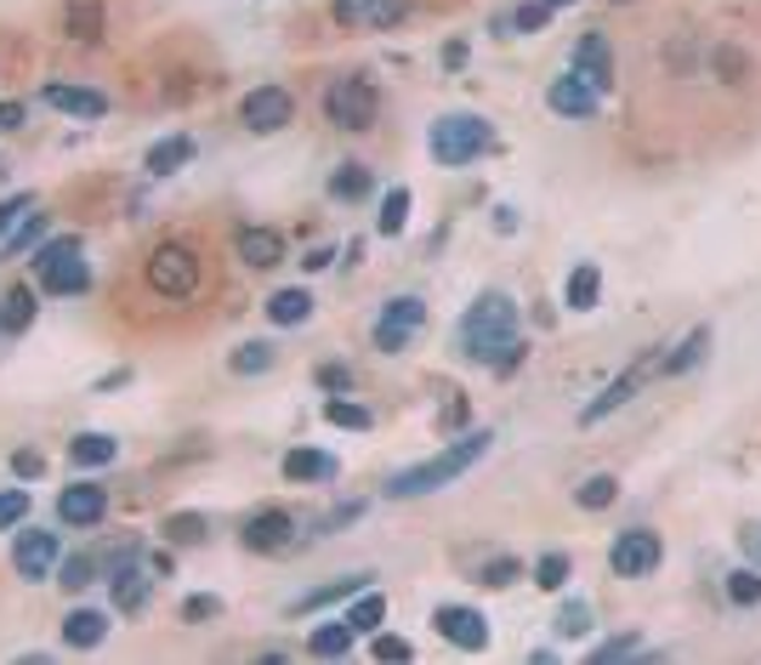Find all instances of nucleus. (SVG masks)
<instances>
[{
    "mask_svg": "<svg viewBox=\"0 0 761 665\" xmlns=\"http://www.w3.org/2000/svg\"><path fill=\"white\" fill-rule=\"evenodd\" d=\"M0 330H7V324H0Z\"/></svg>",
    "mask_w": 761,
    "mask_h": 665,
    "instance_id": "e2e57ef3",
    "label": "nucleus"
},
{
    "mask_svg": "<svg viewBox=\"0 0 761 665\" xmlns=\"http://www.w3.org/2000/svg\"><path fill=\"white\" fill-rule=\"evenodd\" d=\"M302 268H307V273H324V268H336V245H313Z\"/></svg>",
    "mask_w": 761,
    "mask_h": 665,
    "instance_id": "4d7b16f0",
    "label": "nucleus"
},
{
    "mask_svg": "<svg viewBox=\"0 0 761 665\" xmlns=\"http://www.w3.org/2000/svg\"><path fill=\"white\" fill-rule=\"evenodd\" d=\"M69 461L74 466H114L120 461V439L114 433H74L69 439Z\"/></svg>",
    "mask_w": 761,
    "mask_h": 665,
    "instance_id": "a878e982",
    "label": "nucleus"
},
{
    "mask_svg": "<svg viewBox=\"0 0 761 665\" xmlns=\"http://www.w3.org/2000/svg\"><path fill=\"white\" fill-rule=\"evenodd\" d=\"M575 74L597 91V98H602V91L613 85V46H608V34H597V29H586L580 40H575Z\"/></svg>",
    "mask_w": 761,
    "mask_h": 665,
    "instance_id": "f3484780",
    "label": "nucleus"
},
{
    "mask_svg": "<svg viewBox=\"0 0 761 665\" xmlns=\"http://www.w3.org/2000/svg\"><path fill=\"white\" fill-rule=\"evenodd\" d=\"M728 603H739V608L761 603V568H733L728 575Z\"/></svg>",
    "mask_w": 761,
    "mask_h": 665,
    "instance_id": "37998d69",
    "label": "nucleus"
},
{
    "mask_svg": "<svg viewBox=\"0 0 761 665\" xmlns=\"http://www.w3.org/2000/svg\"><path fill=\"white\" fill-rule=\"evenodd\" d=\"M109 637V608H69L63 614V643L69 648H98Z\"/></svg>",
    "mask_w": 761,
    "mask_h": 665,
    "instance_id": "4be33fe9",
    "label": "nucleus"
},
{
    "mask_svg": "<svg viewBox=\"0 0 761 665\" xmlns=\"http://www.w3.org/2000/svg\"><path fill=\"white\" fill-rule=\"evenodd\" d=\"M489 444H495V433H489V426H471L466 439L444 444L438 455H426V461H415V466L393 472V478L380 484V495H387V501H415V495H433V490L455 484L460 472H471V466H478V461L489 455Z\"/></svg>",
    "mask_w": 761,
    "mask_h": 665,
    "instance_id": "f03ea898",
    "label": "nucleus"
},
{
    "mask_svg": "<svg viewBox=\"0 0 761 665\" xmlns=\"http://www.w3.org/2000/svg\"><path fill=\"white\" fill-rule=\"evenodd\" d=\"M704 353H710V324L688 330V336L677 342V353H671V359H659V375H688V370H693Z\"/></svg>",
    "mask_w": 761,
    "mask_h": 665,
    "instance_id": "2f4dec72",
    "label": "nucleus"
},
{
    "mask_svg": "<svg viewBox=\"0 0 761 665\" xmlns=\"http://www.w3.org/2000/svg\"><path fill=\"white\" fill-rule=\"evenodd\" d=\"M307 654H313V659H347V654H353V626L342 621V614H336V621H324V626H313Z\"/></svg>",
    "mask_w": 761,
    "mask_h": 665,
    "instance_id": "cd10ccee",
    "label": "nucleus"
},
{
    "mask_svg": "<svg viewBox=\"0 0 761 665\" xmlns=\"http://www.w3.org/2000/svg\"><path fill=\"white\" fill-rule=\"evenodd\" d=\"M29 524V490H0V535Z\"/></svg>",
    "mask_w": 761,
    "mask_h": 665,
    "instance_id": "de8ad7c7",
    "label": "nucleus"
},
{
    "mask_svg": "<svg viewBox=\"0 0 761 665\" xmlns=\"http://www.w3.org/2000/svg\"><path fill=\"white\" fill-rule=\"evenodd\" d=\"M278 466H284V478H291V484H329L342 472V461L324 455V450H291Z\"/></svg>",
    "mask_w": 761,
    "mask_h": 665,
    "instance_id": "aec40b11",
    "label": "nucleus"
},
{
    "mask_svg": "<svg viewBox=\"0 0 761 665\" xmlns=\"http://www.w3.org/2000/svg\"><path fill=\"white\" fill-rule=\"evenodd\" d=\"M409 18V0H358V23L369 29H393Z\"/></svg>",
    "mask_w": 761,
    "mask_h": 665,
    "instance_id": "a19ab883",
    "label": "nucleus"
},
{
    "mask_svg": "<svg viewBox=\"0 0 761 665\" xmlns=\"http://www.w3.org/2000/svg\"><path fill=\"white\" fill-rule=\"evenodd\" d=\"M318 415H324L329 426H347V433H369V426H375V415H369L364 404H353V393H324Z\"/></svg>",
    "mask_w": 761,
    "mask_h": 665,
    "instance_id": "c85d7f7f",
    "label": "nucleus"
},
{
    "mask_svg": "<svg viewBox=\"0 0 761 665\" xmlns=\"http://www.w3.org/2000/svg\"><path fill=\"white\" fill-rule=\"evenodd\" d=\"M551 626H557V637H586V632H591V608H586L580 597H568V603L557 608Z\"/></svg>",
    "mask_w": 761,
    "mask_h": 665,
    "instance_id": "c03bdc74",
    "label": "nucleus"
},
{
    "mask_svg": "<svg viewBox=\"0 0 761 665\" xmlns=\"http://www.w3.org/2000/svg\"><path fill=\"white\" fill-rule=\"evenodd\" d=\"M40 103L58 109V114H74V120H103L109 114V98L91 85H69V80H45L40 85Z\"/></svg>",
    "mask_w": 761,
    "mask_h": 665,
    "instance_id": "dca6fc26",
    "label": "nucleus"
},
{
    "mask_svg": "<svg viewBox=\"0 0 761 665\" xmlns=\"http://www.w3.org/2000/svg\"><path fill=\"white\" fill-rule=\"evenodd\" d=\"M40 472H45V455H40V450H12V478H18V484H34Z\"/></svg>",
    "mask_w": 761,
    "mask_h": 665,
    "instance_id": "864d4df0",
    "label": "nucleus"
},
{
    "mask_svg": "<svg viewBox=\"0 0 761 665\" xmlns=\"http://www.w3.org/2000/svg\"><path fill=\"white\" fill-rule=\"evenodd\" d=\"M375 114H380V91L364 74H342L324 85V120L336 131H369Z\"/></svg>",
    "mask_w": 761,
    "mask_h": 665,
    "instance_id": "0eeeda50",
    "label": "nucleus"
},
{
    "mask_svg": "<svg viewBox=\"0 0 761 665\" xmlns=\"http://www.w3.org/2000/svg\"><path fill=\"white\" fill-rule=\"evenodd\" d=\"M369 654H375V659H415V648H409V637H393V632H375V643H369Z\"/></svg>",
    "mask_w": 761,
    "mask_h": 665,
    "instance_id": "5fc2aeb1",
    "label": "nucleus"
},
{
    "mask_svg": "<svg viewBox=\"0 0 761 665\" xmlns=\"http://www.w3.org/2000/svg\"><path fill=\"white\" fill-rule=\"evenodd\" d=\"M160 535H165L171 546H200V541L211 535V517H205V512H171L165 524H160Z\"/></svg>",
    "mask_w": 761,
    "mask_h": 665,
    "instance_id": "72a5a7b5",
    "label": "nucleus"
},
{
    "mask_svg": "<svg viewBox=\"0 0 761 665\" xmlns=\"http://www.w3.org/2000/svg\"><path fill=\"white\" fill-rule=\"evenodd\" d=\"M329 194H336L342 205H358V200H369V194H375V177H369V165H358V160L336 165V177H329Z\"/></svg>",
    "mask_w": 761,
    "mask_h": 665,
    "instance_id": "c756f323",
    "label": "nucleus"
},
{
    "mask_svg": "<svg viewBox=\"0 0 761 665\" xmlns=\"http://www.w3.org/2000/svg\"><path fill=\"white\" fill-rule=\"evenodd\" d=\"M103 586H109V597H114L120 614H136L142 603H149V592H154L149 552H142V546H114L103 557Z\"/></svg>",
    "mask_w": 761,
    "mask_h": 665,
    "instance_id": "423d86ee",
    "label": "nucleus"
},
{
    "mask_svg": "<svg viewBox=\"0 0 761 665\" xmlns=\"http://www.w3.org/2000/svg\"><path fill=\"white\" fill-rule=\"evenodd\" d=\"M187 160H194V137H160L149 149V160H142V171L149 177H176Z\"/></svg>",
    "mask_w": 761,
    "mask_h": 665,
    "instance_id": "b1692460",
    "label": "nucleus"
},
{
    "mask_svg": "<svg viewBox=\"0 0 761 665\" xmlns=\"http://www.w3.org/2000/svg\"><path fill=\"white\" fill-rule=\"evenodd\" d=\"M58 557H63V541L52 535V530H29V524H18V535H12V568L23 581H45L58 568Z\"/></svg>",
    "mask_w": 761,
    "mask_h": 665,
    "instance_id": "f8f14e48",
    "label": "nucleus"
},
{
    "mask_svg": "<svg viewBox=\"0 0 761 665\" xmlns=\"http://www.w3.org/2000/svg\"><path fill=\"white\" fill-rule=\"evenodd\" d=\"M227 370H233V375H267V370H273V347H267V342L233 347V353H227Z\"/></svg>",
    "mask_w": 761,
    "mask_h": 665,
    "instance_id": "ea45409f",
    "label": "nucleus"
},
{
    "mask_svg": "<svg viewBox=\"0 0 761 665\" xmlns=\"http://www.w3.org/2000/svg\"><path fill=\"white\" fill-rule=\"evenodd\" d=\"M267 319H273L278 330H296V324L313 319V296H307V291H273V296H267Z\"/></svg>",
    "mask_w": 761,
    "mask_h": 665,
    "instance_id": "7c9ffc66",
    "label": "nucleus"
},
{
    "mask_svg": "<svg viewBox=\"0 0 761 665\" xmlns=\"http://www.w3.org/2000/svg\"><path fill=\"white\" fill-rule=\"evenodd\" d=\"M404 222H409V188H387V194H380L375 233H380V240H398V233H404Z\"/></svg>",
    "mask_w": 761,
    "mask_h": 665,
    "instance_id": "e433bc0d",
    "label": "nucleus"
},
{
    "mask_svg": "<svg viewBox=\"0 0 761 665\" xmlns=\"http://www.w3.org/2000/svg\"><path fill=\"white\" fill-rule=\"evenodd\" d=\"M358 517H364V501H347V506H336V512H324V517H318V535H336V530L358 524Z\"/></svg>",
    "mask_w": 761,
    "mask_h": 665,
    "instance_id": "603ef678",
    "label": "nucleus"
},
{
    "mask_svg": "<svg viewBox=\"0 0 761 665\" xmlns=\"http://www.w3.org/2000/svg\"><path fill=\"white\" fill-rule=\"evenodd\" d=\"M455 336H460V353L471 364H484L495 375H511L522 359H529V347H522V308L506 291L471 296V308L455 324Z\"/></svg>",
    "mask_w": 761,
    "mask_h": 665,
    "instance_id": "f257e3e1",
    "label": "nucleus"
},
{
    "mask_svg": "<svg viewBox=\"0 0 761 665\" xmlns=\"http://www.w3.org/2000/svg\"><path fill=\"white\" fill-rule=\"evenodd\" d=\"M313 382H318V393H353V387H358V375H353L347 364L329 359V364H318V370H313Z\"/></svg>",
    "mask_w": 761,
    "mask_h": 665,
    "instance_id": "09e8293b",
    "label": "nucleus"
},
{
    "mask_svg": "<svg viewBox=\"0 0 761 665\" xmlns=\"http://www.w3.org/2000/svg\"><path fill=\"white\" fill-rule=\"evenodd\" d=\"M233 251H240V262L245 268H256V273H273L278 262H284V233L278 228H240V240H233Z\"/></svg>",
    "mask_w": 761,
    "mask_h": 665,
    "instance_id": "6ab92c4d",
    "label": "nucleus"
},
{
    "mask_svg": "<svg viewBox=\"0 0 761 665\" xmlns=\"http://www.w3.org/2000/svg\"><path fill=\"white\" fill-rule=\"evenodd\" d=\"M535 586L540 592H562L568 586V575H575V563H568V552H546V557H535Z\"/></svg>",
    "mask_w": 761,
    "mask_h": 665,
    "instance_id": "4c0bfd02",
    "label": "nucleus"
},
{
    "mask_svg": "<svg viewBox=\"0 0 761 665\" xmlns=\"http://www.w3.org/2000/svg\"><path fill=\"white\" fill-rule=\"evenodd\" d=\"M40 240H45V216H40V205H34V211H29V216L18 222V233H12V240H7V256L18 262V256H23V251H34Z\"/></svg>",
    "mask_w": 761,
    "mask_h": 665,
    "instance_id": "79ce46f5",
    "label": "nucleus"
},
{
    "mask_svg": "<svg viewBox=\"0 0 761 665\" xmlns=\"http://www.w3.org/2000/svg\"><path fill=\"white\" fill-rule=\"evenodd\" d=\"M0 324H7V336H23V330L34 324V284H12L7 302H0Z\"/></svg>",
    "mask_w": 761,
    "mask_h": 665,
    "instance_id": "473e14b6",
    "label": "nucleus"
},
{
    "mask_svg": "<svg viewBox=\"0 0 761 665\" xmlns=\"http://www.w3.org/2000/svg\"><path fill=\"white\" fill-rule=\"evenodd\" d=\"M142 273H149L154 296H165V302H187V296H200V284H205V262H200V251L187 240L154 245L149 262H142Z\"/></svg>",
    "mask_w": 761,
    "mask_h": 665,
    "instance_id": "20e7f679",
    "label": "nucleus"
},
{
    "mask_svg": "<svg viewBox=\"0 0 761 665\" xmlns=\"http://www.w3.org/2000/svg\"><path fill=\"white\" fill-rule=\"evenodd\" d=\"M240 120H245V131H256V137L284 131V125L296 120V98H291V85H256V91H245Z\"/></svg>",
    "mask_w": 761,
    "mask_h": 665,
    "instance_id": "6e6552de",
    "label": "nucleus"
},
{
    "mask_svg": "<svg viewBox=\"0 0 761 665\" xmlns=\"http://www.w3.org/2000/svg\"><path fill=\"white\" fill-rule=\"evenodd\" d=\"M546 18H551L546 0H529V7H517L511 18H500V29H522V34H535V29H546Z\"/></svg>",
    "mask_w": 761,
    "mask_h": 665,
    "instance_id": "3c124183",
    "label": "nucleus"
},
{
    "mask_svg": "<svg viewBox=\"0 0 761 665\" xmlns=\"http://www.w3.org/2000/svg\"><path fill=\"white\" fill-rule=\"evenodd\" d=\"M34 205H40L34 194H7V200H0V245L12 240V233H18V222H23Z\"/></svg>",
    "mask_w": 761,
    "mask_h": 665,
    "instance_id": "a18cd8bd",
    "label": "nucleus"
},
{
    "mask_svg": "<svg viewBox=\"0 0 761 665\" xmlns=\"http://www.w3.org/2000/svg\"><path fill=\"white\" fill-rule=\"evenodd\" d=\"M529 568H522V557H511V552H500V557H489L484 568H478V581L489 586V592H506L511 581H522Z\"/></svg>",
    "mask_w": 761,
    "mask_h": 665,
    "instance_id": "58836bf2",
    "label": "nucleus"
},
{
    "mask_svg": "<svg viewBox=\"0 0 761 665\" xmlns=\"http://www.w3.org/2000/svg\"><path fill=\"white\" fill-rule=\"evenodd\" d=\"M433 626H438V637L444 643H455V648H489V621H484V608H466V603H444V608H433Z\"/></svg>",
    "mask_w": 761,
    "mask_h": 665,
    "instance_id": "4468645a",
    "label": "nucleus"
},
{
    "mask_svg": "<svg viewBox=\"0 0 761 665\" xmlns=\"http://www.w3.org/2000/svg\"><path fill=\"white\" fill-rule=\"evenodd\" d=\"M631 654H642V637H637V632H620V637H608V643L591 648V665H613V659H631Z\"/></svg>",
    "mask_w": 761,
    "mask_h": 665,
    "instance_id": "49530a36",
    "label": "nucleus"
},
{
    "mask_svg": "<svg viewBox=\"0 0 761 665\" xmlns=\"http://www.w3.org/2000/svg\"><path fill=\"white\" fill-rule=\"evenodd\" d=\"M415 330H426V302L420 296H393L375 319V347L380 353H404Z\"/></svg>",
    "mask_w": 761,
    "mask_h": 665,
    "instance_id": "9b49d317",
    "label": "nucleus"
},
{
    "mask_svg": "<svg viewBox=\"0 0 761 665\" xmlns=\"http://www.w3.org/2000/svg\"><path fill=\"white\" fill-rule=\"evenodd\" d=\"M495 149V125L484 114H444L433 125V160L438 165H471Z\"/></svg>",
    "mask_w": 761,
    "mask_h": 665,
    "instance_id": "39448f33",
    "label": "nucleus"
},
{
    "mask_svg": "<svg viewBox=\"0 0 761 665\" xmlns=\"http://www.w3.org/2000/svg\"><path fill=\"white\" fill-rule=\"evenodd\" d=\"M63 34L74 46H98L103 40V7H98V0H69V7H63Z\"/></svg>",
    "mask_w": 761,
    "mask_h": 665,
    "instance_id": "5701e85b",
    "label": "nucleus"
},
{
    "mask_svg": "<svg viewBox=\"0 0 761 665\" xmlns=\"http://www.w3.org/2000/svg\"><path fill=\"white\" fill-rule=\"evenodd\" d=\"M546 7H551V12H557V7H575V0H546Z\"/></svg>",
    "mask_w": 761,
    "mask_h": 665,
    "instance_id": "680f3d73",
    "label": "nucleus"
},
{
    "mask_svg": "<svg viewBox=\"0 0 761 665\" xmlns=\"http://www.w3.org/2000/svg\"><path fill=\"white\" fill-rule=\"evenodd\" d=\"M342 621L353 626V637H375L380 626H387V592L364 586L358 597H347V614H342Z\"/></svg>",
    "mask_w": 761,
    "mask_h": 665,
    "instance_id": "412c9836",
    "label": "nucleus"
},
{
    "mask_svg": "<svg viewBox=\"0 0 761 665\" xmlns=\"http://www.w3.org/2000/svg\"><path fill=\"white\" fill-rule=\"evenodd\" d=\"M613 501H620V478H613V472H591V478L575 490V506H580V512H608Z\"/></svg>",
    "mask_w": 761,
    "mask_h": 665,
    "instance_id": "f704fd0d",
    "label": "nucleus"
},
{
    "mask_svg": "<svg viewBox=\"0 0 761 665\" xmlns=\"http://www.w3.org/2000/svg\"><path fill=\"white\" fill-rule=\"evenodd\" d=\"M103 517H109V490H98V484H63L58 490V524L98 530Z\"/></svg>",
    "mask_w": 761,
    "mask_h": 665,
    "instance_id": "2eb2a0df",
    "label": "nucleus"
},
{
    "mask_svg": "<svg viewBox=\"0 0 761 665\" xmlns=\"http://www.w3.org/2000/svg\"><path fill=\"white\" fill-rule=\"evenodd\" d=\"M597 296H602V268H597V262H580L575 273H568V284H562V308L591 313Z\"/></svg>",
    "mask_w": 761,
    "mask_h": 665,
    "instance_id": "393cba45",
    "label": "nucleus"
},
{
    "mask_svg": "<svg viewBox=\"0 0 761 665\" xmlns=\"http://www.w3.org/2000/svg\"><path fill=\"white\" fill-rule=\"evenodd\" d=\"M444 69H449V74L466 69V40H449V46H444Z\"/></svg>",
    "mask_w": 761,
    "mask_h": 665,
    "instance_id": "13d9d810",
    "label": "nucleus"
},
{
    "mask_svg": "<svg viewBox=\"0 0 761 665\" xmlns=\"http://www.w3.org/2000/svg\"><path fill=\"white\" fill-rule=\"evenodd\" d=\"M182 621H187V626H200V621H222V597H211V592H187V597H182Z\"/></svg>",
    "mask_w": 761,
    "mask_h": 665,
    "instance_id": "8fccbe9b",
    "label": "nucleus"
},
{
    "mask_svg": "<svg viewBox=\"0 0 761 665\" xmlns=\"http://www.w3.org/2000/svg\"><path fill=\"white\" fill-rule=\"evenodd\" d=\"M653 353H659V347H648V353H642V359H637L631 370H620V375H613V382H608V387H602V393H597V399H591L586 410H580V426H597V421H608L613 410H626V404H631V399L642 393V382H648V370H653Z\"/></svg>",
    "mask_w": 761,
    "mask_h": 665,
    "instance_id": "9d476101",
    "label": "nucleus"
},
{
    "mask_svg": "<svg viewBox=\"0 0 761 665\" xmlns=\"http://www.w3.org/2000/svg\"><path fill=\"white\" fill-rule=\"evenodd\" d=\"M546 109L551 114H562V120H591L597 114V91L568 69V74H557L551 85H546Z\"/></svg>",
    "mask_w": 761,
    "mask_h": 665,
    "instance_id": "a211bd4d",
    "label": "nucleus"
},
{
    "mask_svg": "<svg viewBox=\"0 0 761 665\" xmlns=\"http://www.w3.org/2000/svg\"><path fill=\"white\" fill-rule=\"evenodd\" d=\"M34 284L45 296H85L91 291V268H85L80 233H52V240L34 245Z\"/></svg>",
    "mask_w": 761,
    "mask_h": 665,
    "instance_id": "7ed1b4c3",
    "label": "nucleus"
},
{
    "mask_svg": "<svg viewBox=\"0 0 761 665\" xmlns=\"http://www.w3.org/2000/svg\"><path fill=\"white\" fill-rule=\"evenodd\" d=\"M329 12H336L342 23H358V0H336V7H329Z\"/></svg>",
    "mask_w": 761,
    "mask_h": 665,
    "instance_id": "052dcab7",
    "label": "nucleus"
},
{
    "mask_svg": "<svg viewBox=\"0 0 761 665\" xmlns=\"http://www.w3.org/2000/svg\"><path fill=\"white\" fill-rule=\"evenodd\" d=\"M29 125V109L18 98H0V131H23Z\"/></svg>",
    "mask_w": 761,
    "mask_h": 665,
    "instance_id": "6e6d98bb",
    "label": "nucleus"
},
{
    "mask_svg": "<svg viewBox=\"0 0 761 665\" xmlns=\"http://www.w3.org/2000/svg\"><path fill=\"white\" fill-rule=\"evenodd\" d=\"M659 557H664V546H659L653 530H620V535H613V546H608V568H613L620 581H642V575H653Z\"/></svg>",
    "mask_w": 761,
    "mask_h": 665,
    "instance_id": "1a4fd4ad",
    "label": "nucleus"
},
{
    "mask_svg": "<svg viewBox=\"0 0 761 665\" xmlns=\"http://www.w3.org/2000/svg\"><path fill=\"white\" fill-rule=\"evenodd\" d=\"M517 228V211L511 205H495V233H511Z\"/></svg>",
    "mask_w": 761,
    "mask_h": 665,
    "instance_id": "bf43d9fd",
    "label": "nucleus"
},
{
    "mask_svg": "<svg viewBox=\"0 0 761 665\" xmlns=\"http://www.w3.org/2000/svg\"><path fill=\"white\" fill-rule=\"evenodd\" d=\"M369 581H375V575H342V581H329V586H318V592L296 597V614H318V608H336V603L358 597V592H364Z\"/></svg>",
    "mask_w": 761,
    "mask_h": 665,
    "instance_id": "bb28decb",
    "label": "nucleus"
},
{
    "mask_svg": "<svg viewBox=\"0 0 761 665\" xmlns=\"http://www.w3.org/2000/svg\"><path fill=\"white\" fill-rule=\"evenodd\" d=\"M58 575H63V592H85L91 581L103 575V557H91V552H63V557H58Z\"/></svg>",
    "mask_w": 761,
    "mask_h": 665,
    "instance_id": "c9c22d12",
    "label": "nucleus"
},
{
    "mask_svg": "<svg viewBox=\"0 0 761 665\" xmlns=\"http://www.w3.org/2000/svg\"><path fill=\"white\" fill-rule=\"evenodd\" d=\"M291 541H296V517L284 512V506H262V512H251L245 524H240V546L245 552H291Z\"/></svg>",
    "mask_w": 761,
    "mask_h": 665,
    "instance_id": "ddd939ff",
    "label": "nucleus"
}]
</instances>
